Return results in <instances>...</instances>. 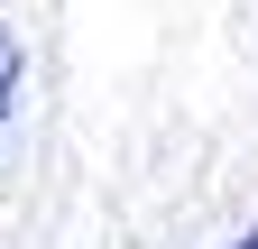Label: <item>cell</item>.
<instances>
[{"instance_id": "1", "label": "cell", "mask_w": 258, "mask_h": 249, "mask_svg": "<svg viewBox=\"0 0 258 249\" xmlns=\"http://www.w3.org/2000/svg\"><path fill=\"white\" fill-rule=\"evenodd\" d=\"M19 83H28V46H19V28L0 19V130H10V111H19Z\"/></svg>"}, {"instance_id": "2", "label": "cell", "mask_w": 258, "mask_h": 249, "mask_svg": "<svg viewBox=\"0 0 258 249\" xmlns=\"http://www.w3.org/2000/svg\"><path fill=\"white\" fill-rule=\"evenodd\" d=\"M231 249H258V222H249V231H240V240H231Z\"/></svg>"}]
</instances>
